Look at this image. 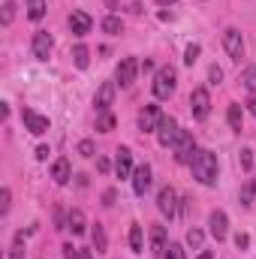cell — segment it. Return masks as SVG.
Returning <instances> with one entry per match:
<instances>
[{
  "label": "cell",
  "instance_id": "obj_28",
  "mask_svg": "<svg viewBox=\"0 0 256 259\" xmlns=\"http://www.w3.org/2000/svg\"><path fill=\"white\" fill-rule=\"evenodd\" d=\"M166 259H187L184 256V247L181 244H169L166 247Z\"/></svg>",
  "mask_w": 256,
  "mask_h": 259
},
{
  "label": "cell",
  "instance_id": "obj_35",
  "mask_svg": "<svg viewBox=\"0 0 256 259\" xmlns=\"http://www.w3.org/2000/svg\"><path fill=\"white\" fill-rule=\"evenodd\" d=\"M208 78H211V84H220V78H223V69H220V66H211Z\"/></svg>",
  "mask_w": 256,
  "mask_h": 259
},
{
  "label": "cell",
  "instance_id": "obj_12",
  "mask_svg": "<svg viewBox=\"0 0 256 259\" xmlns=\"http://www.w3.org/2000/svg\"><path fill=\"white\" fill-rule=\"evenodd\" d=\"M136 72H139V61H136V58H124L121 66H118V81H121V88H130V84L136 81Z\"/></svg>",
  "mask_w": 256,
  "mask_h": 259
},
{
  "label": "cell",
  "instance_id": "obj_10",
  "mask_svg": "<svg viewBox=\"0 0 256 259\" xmlns=\"http://www.w3.org/2000/svg\"><path fill=\"white\" fill-rule=\"evenodd\" d=\"M175 199H178V196H175V190H172V187H163V190H160V196H157V208H160V211H163L169 220L178 214V205H175Z\"/></svg>",
  "mask_w": 256,
  "mask_h": 259
},
{
  "label": "cell",
  "instance_id": "obj_21",
  "mask_svg": "<svg viewBox=\"0 0 256 259\" xmlns=\"http://www.w3.org/2000/svg\"><path fill=\"white\" fill-rule=\"evenodd\" d=\"M46 15V0H27V18L39 21Z\"/></svg>",
  "mask_w": 256,
  "mask_h": 259
},
{
  "label": "cell",
  "instance_id": "obj_44",
  "mask_svg": "<svg viewBox=\"0 0 256 259\" xmlns=\"http://www.w3.org/2000/svg\"><path fill=\"white\" fill-rule=\"evenodd\" d=\"M157 3H160V6H169V3H175V0H157Z\"/></svg>",
  "mask_w": 256,
  "mask_h": 259
},
{
  "label": "cell",
  "instance_id": "obj_25",
  "mask_svg": "<svg viewBox=\"0 0 256 259\" xmlns=\"http://www.w3.org/2000/svg\"><path fill=\"white\" fill-rule=\"evenodd\" d=\"M97 130H100V133H112V130H115V115L103 112V115L97 118Z\"/></svg>",
  "mask_w": 256,
  "mask_h": 259
},
{
  "label": "cell",
  "instance_id": "obj_23",
  "mask_svg": "<svg viewBox=\"0 0 256 259\" xmlns=\"http://www.w3.org/2000/svg\"><path fill=\"white\" fill-rule=\"evenodd\" d=\"M72 61H75V66H78V69H84V66H88V61H91V52H88L84 46H75V49H72Z\"/></svg>",
  "mask_w": 256,
  "mask_h": 259
},
{
  "label": "cell",
  "instance_id": "obj_38",
  "mask_svg": "<svg viewBox=\"0 0 256 259\" xmlns=\"http://www.w3.org/2000/svg\"><path fill=\"white\" fill-rule=\"evenodd\" d=\"M36 160H49V148H46V145L36 148Z\"/></svg>",
  "mask_w": 256,
  "mask_h": 259
},
{
  "label": "cell",
  "instance_id": "obj_6",
  "mask_svg": "<svg viewBox=\"0 0 256 259\" xmlns=\"http://www.w3.org/2000/svg\"><path fill=\"white\" fill-rule=\"evenodd\" d=\"M178 133H181V127H178L172 118H166V115H163V121H160V127H157V142H160L163 148H169V145H175Z\"/></svg>",
  "mask_w": 256,
  "mask_h": 259
},
{
  "label": "cell",
  "instance_id": "obj_15",
  "mask_svg": "<svg viewBox=\"0 0 256 259\" xmlns=\"http://www.w3.org/2000/svg\"><path fill=\"white\" fill-rule=\"evenodd\" d=\"M148 187H151V166L145 163V166H139L133 172V190H136V196H145Z\"/></svg>",
  "mask_w": 256,
  "mask_h": 259
},
{
  "label": "cell",
  "instance_id": "obj_22",
  "mask_svg": "<svg viewBox=\"0 0 256 259\" xmlns=\"http://www.w3.org/2000/svg\"><path fill=\"white\" fill-rule=\"evenodd\" d=\"M226 118H229V127L235 130V133H241V106H238V103L229 106V115H226Z\"/></svg>",
  "mask_w": 256,
  "mask_h": 259
},
{
  "label": "cell",
  "instance_id": "obj_11",
  "mask_svg": "<svg viewBox=\"0 0 256 259\" xmlns=\"http://www.w3.org/2000/svg\"><path fill=\"white\" fill-rule=\"evenodd\" d=\"M52 33L49 30H36L33 33V55L39 58V61H49V52H52Z\"/></svg>",
  "mask_w": 256,
  "mask_h": 259
},
{
  "label": "cell",
  "instance_id": "obj_20",
  "mask_svg": "<svg viewBox=\"0 0 256 259\" xmlns=\"http://www.w3.org/2000/svg\"><path fill=\"white\" fill-rule=\"evenodd\" d=\"M91 241H94L97 253H106V250H109V238H106V232H103V226H100V223L91 229Z\"/></svg>",
  "mask_w": 256,
  "mask_h": 259
},
{
  "label": "cell",
  "instance_id": "obj_3",
  "mask_svg": "<svg viewBox=\"0 0 256 259\" xmlns=\"http://www.w3.org/2000/svg\"><path fill=\"white\" fill-rule=\"evenodd\" d=\"M175 160L178 163H193V157H196V142H193V136L187 130H181L178 133V139H175Z\"/></svg>",
  "mask_w": 256,
  "mask_h": 259
},
{
  "label": "cell",
  "instance_id": "obj_30",
  "mask_svg": "<svg viewBox=\"0 0 256 259\" xmlns=\"http://www.w3.org/2000/svg\"><path fill=\"white\" fill-rule=\"evenodd\" d=\"M12 18H15V3L6 0V3H3V24H9Z\"/></svg>",
  "mask_w": 256,
  "mask_h": 259
},
{
  "label": "cell",
  "instance_id": "obj_33",
  "mask_svg": "<svg viewBox=\"0 0 256 259\" xmlns=\"http://www.w3.org/2000/svg\"><path fill=\"white\" fill-rule=\"evenodd\" d=\"M187 244H190V247H199V244H202V232H199V229H190V232H187Z\"/></svg>",
  "mask_w": 256,
  "mask_h": 259
},
{
  "label": "cell",
  "instance_id": "obj_29",
  "mask_svg": "<svg viewBox=\"0 0 256 259\" xmlns=\"http://www.w3.org/2000/svg\"><path fill=\"white\" fill-rule=\"evenodd\" d=\"M196 61H199V46H187V52H184V64L193 66Z\"/></svg>",
  "mask_w": 256,
  "mask_h": 259
},
{
  "label": "cell",
  "instance_id": "obj_13",
  "mask_svg": "<svg viewBox=\"0 0 256 259\" xmlns=\"http://www.w3.org/2000/svg\"><path fill=\"white\" fill-rule=\"evenodd\" d=\"M69 27H72V33H75V36H84V33H91L94 21H91V15H88V12L75 9V12L69 15Z\"/></svg>",
  "mask_w": 256,
  "mask_h": 259
},
{
  "label": "cell",
  "instance_id": "obj_34",
  "mask_svg": "<svg viewBox=\"0 0 256 259\" xmlns=\"http://www.w3.org/2000/svg\"><path fill=\"white\" fill-rule=\"evenodd\" d=\"M64 259H81L78 247H72V244H64Z\"/></svg>",
  "mask_w": 256,
  "mask_h": 259
},
{
  "label": "cell",
  "instance_id": "obj_4",
  "mask_svg": "<svg viewBox=\"0 0 256 259\" xmlns=\"http://www.w3.org/2000/svg\"><path fill=\"white\" fill-rule=\"evenodd\" d=\"M223 46H226V55L232 61H241L244 58V39H241V33L235 27H226L223 30Z\"/></svg>",
  "mask_w": 256,
  "mask_h": 259
},
{
  "label": "cell",
  "instance_id": "obj_26",
  "mask_svg": "<svg viewBox=\"0 0 256 259\" xmlns=\"http://www.w3.org/2000/svg\"><path fill=\"white\" fill-rule=\"evenodd\" d=\"M241 81H244V88H247V91H250V94L256 97V66H247V69H244Z\"/></svg>",
  "mask_w": 256,
  "mask_h": 259
},
{
  "label": "cell",
  "instance_id": "obj_14",
  "mask_svg": "<svg viewBox=\"0 0 256 259\" xmlns=\"http://www.w3.org/2000/svg\"><path fill=\"white\" fill-rule=\"evenodd\" d=\"M208 226H211V235H214L217 241H223V238H226V232H229V220H226V214H223V211H214V214L208 217Z\"/></svg>",
  "mask_w": 256,
  "mask_h": 259
},
{
  "label": "cell",
  "instance_id": "obj_46",
  "mask_svg": "<svg viewBox=\"0 0 256 259\" xmlns=\"http://www.w3.org/2000/svg\"><path fill=\"white\" fill-rule=\"evenodd\" d=\"M250 187H253V193H256V181H253V184H250Z\"/></svg>",
  "mask_w": 256,
  "mask_h": 259
},
{
  "label": "cell",
  "instance_id": "obj_1",
  "mask_svg": "<svg viewBox=\"0 0 256 259\" xmlns=\"http://www.w3.org/2000/svg\"><path fill=\"white\" fill-rule=\"evenodd\" d=\"M190 169H193V178L199 184H205V187H214L217 184V157L211 151H196Z\"/></svg>",
  "mask_w": 256,
  "mask_h": 259
},
{
  "label": "cell",
  "instance_id": "obj_37",
  "mask_svg": "<svg viewBox=\"0 0 256 259\" xmlns=\"http://www.w3.org/2000/svg\"><path fill=\"white\" fill-rule=\"evenodd\" d=\"M247 244H250V238H247L244 232H238V235H235V247H238V250H244Z\"/></svg>",
  "mask_w": 256,
  "mask_h": 259
},
{
  "label": "cell",
  "instance_id": "obj_36",
  "mask_svg": "<svg viewBox=\"0 0 256 259\" xmlns=\"http://www.w3.org/2000/svg\"><path fill=\"white\" fill-rule=\"evenodd\" d=\"M0 211H3V214L9 211V190H6V187L0 190Z\"/></svg>",
  "mask_w": 256,
  "mask_h": 259
},
{
  "label": "cell",
  "instance_id": "obj_27",
  "mask_svg": "<svg viewBox=\"0 0 256 259\" xmlns=\"http://www.w3.org/2000/svg\"><path fill=\"white\" fill-rule=\"evenodd\" d=\"M103 30L106 33H121V18H115V15H109V18H103Z\"/></svg>",
  "mask_w": 256,
  "mask_h": 259
},
{
  "label": "cell",
  "instance_id": "obj_8",
  "mask_svg": "<svg viewBox=\"0 0 256 259\" xmlns=\"http://www.w3.org/2000/svg\"><path fill=\"white\" fill-rule=\"evenodd\" d=\"M21 121H24V127L30 130L33 136H42L49 130V118L46 115H36L33 109H21Z\"/></svg>",
  "mask_w": 256,
  "mask_h": 259
},
{
  "label": "cell",
  "instance_id": "obj_40",
  "mask_svg": "<svg viewBox=\"0 0 256 259\" xmlns=\"http://www.w3.org/2000/svg\"><path fill=\"white\" fill-rule=\"evenodd\" d=\"M112 202H115V190H106L103 193V205H112Z\"/></svg>",
  "mask_w": 256,
  "mask_h": 259
},
{
  "label": "cell",
  "instance_id": "obj_18",
  "mask_svg": "<svg viewBox=\"0 0 256 259\" xmlns=\"http://www.w3.org/2000/svg\"><path fill=\"white\" fill-rule=\"evenodd\" d=\"M151 247H154V253L157 256H166V226H154L151 229Z\"/></svg>",
  "mask_w": 256,
  "mask_h": 259
},
{
  "label": "cell",
  "instance_id": "obj_5",
  "mask_svg": "<svg viewBox=\"0 0 256 259\" xmlns=\"http://www.w3.org/2000/svg\"><path fill=\"white\" fill-rule=\"evenodd\" d=\"M190 109H193V118H199V121L208 118V112H211V97H208L205 88H196L190 94Z\"/></svg>",
  "mask_w": 256,
  "mask_h": 259
},
{
  "label": "cell",
  "instance_id": "obj_17",
  "mask_svg": "<svg viewBox=\"0 0 256 259\" xmlns=\"http://www.w3.org/2000/svg\"><path fill=\"white\" fill-rule=\"evenodd\" d=\"M52 178H55L58 184H66V181L72 178V169H69V160H66V157H58V160H55V166H52Z\"/></svg>",
  "mask_w": 256,
  "mask_h": 259
},
{
  "label": "cell",
  "instance_id": "obj_42",
  "mask_svg": "<svg viewBox=\"0 0 256 259\" xmlns=\"http://www.w3.org/2000/svg\"><path fill=\"white\" fill-rule=\"evenodd\" d=\"M97 166H100V172H109V160H106V157H100Z\"/></svg>",
  "mask_w": 256,
  "mask_h": 259
},
{
  "label": "cell",
  "instance_id": "obj_41",
  "mask_svg": "<svg viewBox=\"0 0 256 259\" xmlns=\"http://www.w3.org/2000/svg\"><path fill=\"white\" fill-rule=\"evenodd\" d=\"M244 106H247V112H250V115H253V118H256V97H250V100H247Z\"/></svg>",
  "mask_w": 256,
  "mask_h": 259
},
{
  "label": "cell",
  "instance_id": "obj_31",
  "mask_svg": "<svg viewBox=\"0 0 256 259\" xmlns=\"http://www.w3.org/2000/svg\"><path fill=\"white\" fill-rule=\"evenodd\" d=\"M78 154H81V157H94V142H91V139L78 142Z\"/></svg>",
  "mask_w": 256,
  "mask_h": 259
},
{
  "label": "cell",
  "instance_id": "obj_45",
  "mask_svg": "<svg viewBox=\"0 0 256 259\" xmlns=\"http://www.w3.org/2000/svg\"><path fill=\"white\" fill-rule=\"evenodd\" d=\"M81 259H94V256H91V250H84V253H81Z\"/></svg>",
  "mask_w": 256,
  "mask_h": 259
},
{
  "label": "cell",
  "instance_id": "obj_16",
  "mask_svg": "<svg viewBox=\"0 0 256 259\" xmlns=\"http://www.w3.org/2000/svg\"><path fill=\"white\" fill-rule=\"evenodd\" d=\"M115 172H118V178H130V172H133V154H130V148H121L118 151Z\"/></svg>",
  "mask_w": 256,
  "mask_h": 259
},
{
  "label": "cell",
  "instance_id": "obj_43",
  "mask_svg": "<svg viewBox=\"0 0 256 259\" xmlns=\"http://www.w3.org/2000/svg\"><path fill=\"white\" fill-rule=\"evenodd\" d=\"M196 259H214V253H211V250H202V253H199Z\"/></svg>",
  "mask_w": 256,
  "mask_h": 259
},
{
  "label": "cell",
  "instance_id": "obj_19",
  "mask_svg": "<svg viewBox=\"0 0 256 259\" xmlns=\"http://www.w3.org/2000/svg\"><path fill=\"white\" fill-rule=\"evenodd\" d=\"M84 226H88V223H84V214H81L78 208H72V211H69V217H66V229H69L72 235H81V232H84Z\"/></svg>",
  "mask_w": 256,
  "mask_h": 259
},
{
  "label": "cell",
  "instance_id": "obj_2",
  "mask_svg": "<svg viewBox=\"0 0 256 259\" xmlns=\"http://www.w3.org/2000/svg\"><path fill=\"white\" fill-rule=\"evenodd\" d=\"M172 94H175V69L172 66H163L154 75V97L157 100H169Z\"/></svg>",
  "mask_w": 256,
  "mask_h": 259
},
{
  "label": "cell",
  "instance_id": "obj_9",
  "mask_svg": "<svg viewBox=\"0 0 256 259\" xmlns=\"http://www.w3.org/2000/svg\"><path fill=\"white\" fill-rule=\"evenodd\" d=\"M112 100H115V81H103V84H100V91H97V97H94L97 112H100V115H103V112H109Z\"/></svg>",
  "mask_w": 256,
  "mask_h": 259
},
{
  "label": "cell",
  "instance_id": "obj_24",
  "mask_svg": "<svg viewBox=\"0 0 256 259\" xmlns=\"http://www.w3.org/2000/svg\"><path fill=\"white\" fill-rule=\"evenodd\" d=\"M130 247H133L136 253L142 250V226H139V223H133V226H130Z\"/></svg>",
  "mask_w": 256,
  "mask_h": 259
},
{
  "label": "cell",
  "instance_id": "obj_32",
  "mask_svg": "<svg viewBox=\"0 0 256 259\" xmlns=\"http://www.w3.org/2000/svg\"><path fill=\"white\" fill-rule=\"evenodd\" d=\"M250 166H253V151L244 148V151H241V169H250Z\"/></svg>",
  "mask_w": 256,
  "mask_h": 259
},
{
  "label": "cell",
  "instance_id": "obj_39",
  "mask_svg": "<svg viewBox=\"0 0 256 259\" xmlns=\"http://www.w3.org/2000/svg\"><path fill=\"white\" fill-rule=\"evenodd\" d=\"M250 196H253V187H247V190L241 193V205H250Z\"/></svg>",
  "mask_w": 256,
  "mask_h": 259
},
{
  "label": "cell",
  "instance_id": "obj_7",
  "mask_svg": "<svg viewBox=\"0 0 256 259\" xmlns=\"http://www.w3.org/2000/svg\"><path fill=\"white\" fill-rule=\"evenodd\" d=\"M160 121H163V112H160L157 106H145V109L139 112V130H142V133L157 130L160 127Z\"/></svg>",
  "mask_w": 256,
  "mask_h": 259
}]
</instances>
